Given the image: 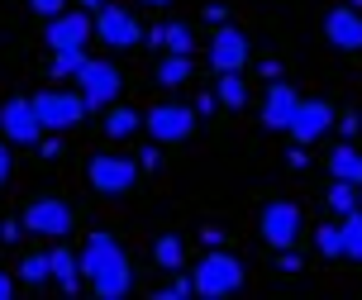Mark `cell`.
I'll list each match as a JSON object with an SVG mask.
<instances>
[{
	"instance_id": "obj_1",
	"label": "cell",
	"mask_w": 362,
	"mask_h": 300,
	"mask_svg": "<svg viewBox=\"0 0 362 300\" xmlns=\"http://www.w3.org/2000/svg\"><path fill=\"white\" fill-rule=\"evenodd\" d=\"M81 277H86L90 296H100V300H124L134 291L129 253L110 229H95L86 238V248H81Z\"/></svg>"
},
{
	"instance_id": "obj_2",
	"label": "cell",
	"mask_w": 362,
	"mask_h": 300,
	"mask_svg": "<svg viewBox=\"0 0 362 300\" xmlns=\"http://www.w3.org/2000/svg\"><path fill=\"white\" fill-rule=\"evenodd\" d=\"M191 286H196V296H205V300L234 296L238 286H243V262H238L234 253L215 248V253H205V258H200V267L191 272Z\"/></svg>"
},
{
	"instance_id": "obj_3",
	"label": "cell",
	"mask_w": 362,
	"mask_h": 300,
	"mask_svg": "<svg viewBox=\"0 0 362 300\" xmlns=\"http://www.w3.org/2000/svg\"><path fill=\"white\" fill-rule=\"evenodd\" d=\"M86 181L95 195H105V200H119L139 186V162L124 158V153H95L86 162Z\"/></svg>"
},
{
	"instance_id": "obj_4",
	"label": "cell",
	"mask_w": 362,
	"mask_h": 300,
	"mask_svg": "<svg viewBox=\"0 0 362 300\" xmlns=\"http://www.w3.org/2000/svg\"><path fill=\"white\" fill-rule=\"evenodd\" d=\"M19 219H24V233H34V238H67L76 229V210L62 195H34Z\"/></svg>"
},
{
	"instance_id": "obj_5",
	"label": "cell",
	"mask_w": 362,
	"mask_h": 300,
	"mask_svg": "<svg viewBox=\"0 0 362 300\" xmlns=\"http://www.w3.org/2000/svg\"><path fill=\"white\" fill-rule=\"evenodd\" d=\"M34 110H38V120H43L48 134H67V129H76L90 115V100L81 91H38Z\"/></svg>"
},
{
	"instance_id": "obj_6",
	"label": "cell",
	"mask_w": 362,
	"mask_h": 300,
	"mask_svg": "<svg viewBox=\"0 0 362 300\" xmlns=\"http://www.w3.org/2000/svg\"><path fill=\"white\" fill-rule=\"evenodd\" d=\"M148 34H144V24H139L134 10H124V5H100L95 10V43H105L110 53H129Z\"/></svg>"
},
{
	"instance_id": "obj_7",
	"label": "cell",
	"mask_w": 362,
	"mask_h": 300,
	"mask_svg": "<svg viewBox=\"0 0 362 300\" xmlns=\"http://www.w3.org/2000/svg\"><path fill=\"white\" fill-rule=\"evenodd\" d=\"M300 224H305V214H300L296 200H272V205H262V214H257L262 243L276 248V253H286V248L300 243Z\"/></svg>"
},
{
	"instance_id": "obj_8",
	"label": "cell",
	"mask_w": 362,
	"mask_h": 300,
	"mask_svg": "<svg viewBox=\"0 0 362 300\" xmlns=\"http://www.w3.org/2000/svg\"><path fill=\"white\" fill-rule=\"evenodd\" d=\"M200 124V110L196 105H177V100H163L144 115V129L153 134V143H186L196 134Z\"/></svg>"
},
{
	"instance_id": "obj_9",
	"label": "cell",
	"mask_w": 362,
	"mask_h": 300,
	"mask_svg": "<svg viewBox=\"0 0 362 300\" xmlns=\"http://www.w3.org/2000/svg\"><path fill=\"white\" fill-rule=\"evenodd\" d=\"M76 91L90 100V110H100V105H115L119 100V91H124V76H119V67L115 62H100V57H86V67L72 76Z\"/></svg>"
},
{
	"instance_id": "obj_10",
	"label": "cell",
	"mask_w": 362,
	"mask_h": 300,
	"mask_svg": "<svg viewBox=\"0 0 362 300\" xmlns=\"http://www.w3.org/2000/svg\"><path fill=\"white\" fill-rule=\"evenodd\" d=\"M48 53H67V48H86L95 38V15L90 10H62L48 19Z\"/></svg>"
},
{
	"instance_id": "obj_11",
	"label": "cell",
	"mask_w": 362,
	"mask_h": 300,
	"mask_svg": "<svg viewBox=\"0 0 362 300\" xmlns=\"http://www.w3.org/2000/svg\"><path fill=\"white\" fill-rule=\"evenodd\" d=\"M0 134L10 143H38L43 120H38V110H34V96H10L0 105Z\"/></svg>"
},
{
	"instance_id": "obj_12",
	"label": "cell",
	"mask_w": 362,
	"mask_h": 300,
	"mask_svg": "<svg viewBox=\"0 0 362 300\" xmlns=\"http://www.w3.org/2000/svg\"><path fill=\"white\" fill-rule=\"evenodd\" d=\"M334 124H339V115H334V105H329V100H300V105H296V115H291V124H286V134L296 143H305V148H310L315 139H325Z\"/></svg>"
},
{
	"instance_id": "obj_13",
	"label": "cell",
	"mask_w": 362,
	"mask_h": 300,
	"mask_svg": "<svg viewBox=\"0 0 362 300\" xmlns=\"http://www.w3.org/2000/svg\"><path fill=\"white\" fill-rule=\"evenodd\" d=\"M248 34L243 29H234V24H224V29H215L210 34V67L215 71H243L248 67Z\"/></svg>"
},
{
	"instance_id": "obj_14",
	"label": "cell",
	"mask_w": 362,
	"mask_h": 300,
	"mask_svg": "<svg viewBox=\"0 0 362 300\" xmlns=\"http://www.w3.org/2000/svg\"><path fill=\"white\" fill-rule=\"evenodd\" d=\"M325 38L339 53H362V10L358 5H339L325 15Z\"/></svg>"
},
{
	"instance_id": "obj_15",
	"label": "cell",
	"mask_w": 362,
	"mask_h": 300,
	"mask_svg": "<svg viewBox=\"0 0 362 300\" xmlns=\"http://www.w3.org/2000/svg\"><path fill=\"white\" fill-rule=\"evenodd\" d=\"M296 105H300L296 86H286V81H267V100H262V129H281V134H286V124H291V115H296Z\"/></svg>"
},
{
	"instance_id": "obj_16",
	"label": "cell",
	"mask_w": 362,
	"mask_h": 300,
	"mask_svg": "<svg viewBox=\"0 0 362 300\" xmlns=\"http://www.w3.org/2000/svg\"><path fill=\"white\" fill-rule=\"evenodd\" d=\"M48 267H53V282L62 286L67 296H76V291H81V282H86V277H81V253H72V248L57 243L53 253H48Z\"/></svg>"
},
{
	"instance_id": "obj_17",
	"label": "cell",
	"mask_w": 362,
	"mask_h": 300,
	"mask_svg": "<svg viewBox=\"0 0 362 300\" xmlns=\"http://www.w3.org/2000/svg\"><path fill=\"white\" fill-rule=\"evenodd\" d=\"M191 76H196L191 53H163V57H158V67H153V81H158V86H167V91L186 86Z\"/></svg>"
},
{
	"instance_id": "obj_18",
	"label": "cell",
	"mask_w": 362,
	"mask_h": 300,
	"mask_svg": "<svg viewBox=\"0 0 362 300\" xmlns=\"http://www.w3.org/2000/svg\"><path fill=\"white\" fill-rule=\"evenodd\" d=\"M325 167L334 181H353V186H362V153L353 148V143H339V148H329L325 153Z\"/></svg>"
},
{
	"instance_id": "obj_19",
	"label": "cell",
	"mask_w": 362,
	"mask_h": 300,
	"mask_svg": "<svg viewBox=\"0 0 362 300\" xmlns=\"http://www.w3.org/2000/svg\"><path fill=\"white\" fill-rule=\"evenodd\" d=\"M148 43L163 48V53H196V34H191V24H163V29L148 34Z\"/></svg>"
},
{
	"instance_id": "obj_20",
	"label": "cell",
	"mask_w": 362,
	"mask_h": 300,
	"mask_svg": "<svg viewBox=\"0 0 362 300\" xmlns=\"http://www.w3.org/2000/svg\"><path fill=\"white\" fill-rule=\"evenodd\" d=\"M144 129V110H134V105H110L105 110V134L110 139H134Z\"/></svg>"
},
{
	"instance_id": "obj_21",
	"label": "cell",
	"mask_w": 362,
	"mask_h": 300,
	"mask_svg": "<svg viewBox=\"0 0 362 300\" xmlns=\"http://www.w3.org/2000/svg\"><path fill=\"white\" fill-rule=\"evenodd\" d=\"M215 100L224 110H243V105H248V81H243V71H219Z\"/></svg>"
},
{
	"instance_id": "obj_22",
	"label": "cell",
	"mask_w": 362,
	"mask_h": 300,
	"mask_svg": "<svg viewBox=\"0 0 362 300\" xmlns=\"http://www.w3.org/2000/svg\"><path fill=\"white\" fill-rule=\"evenodd\" d=\"M339 229H344V258L362 267V210L339 214Z\"/></svg>"
},
{
	"instance_id": "obj_23",
	"label": "cell",
	"mask_w": 362,
	"mask_h": 300,
	"mask_svg": "<svg viewBox=\"0 0 362 300\" xmlns=\"http://www.w3.org/2000/svg\"><path fill=\"white\" fill-rule=\"evenodd\" d=\"M24 286H43V282H53V267H48V253H24L19 258V272H15Z\"/></svg>"
},
{
	"instance_id": "obj_24",
	"label": "cell",
	"mask_w": 362,
	"mask_h": 300,
	"mask_svg": "<svg viewBox=\"0 0 362 300\" xmlns=\"http://www.w3.org/2000/svg\"><path fill=\"white\" fill-rule=\"evenodd\" d=\"M153 262L163 267V272H181V262H186V248H181L177 233H163V238L153 243Z\"/></svg>"
},
{
	"instance_id": "obj_25",
	"label": "cell",
	"mask_w": 362,
	"mask_h": 300,
	"mask_svg": "<svg viewBox=\"0 0 362 300\" xmlns=\"http://www.w3.org/2000/svg\"><path fill=\"white\" fill-rule=\"evenodd\" d=\"M325 200H329V210H334V214H348V210H358V205H362V195H358L353 181H334V186L325 191Z\"/></svg>"
},
{
	"instance_id": "obj_26",
	"label": "cell",
	"mask_w": 362,
	"mask_h": 300,
	"mask_svg": "<svg viewBox=\"0 0 362 300\" xmlns=\"http://www.w3.org/2000/svg\"><path fill=\"white\" fill-rule=\"evenodd\" d=\"M315 243H320V253H325L329 262L344 258V229H339V224H320V229H315Z\"/></svg>"
},
{
	"instance_id": "obj_27",
	"label": "cell",
	"mask_w": 362,
	"mask_h": 300,
	"mask_svg": "<svg viewBox=\"0 0 362 300\" xmlns=\"http://www.w3.org/2000/svg\"><path fill=\"white\" fill-rule=\"evenodd\" d=\"M86 67V48H67V53H53V76H76Z\"/></svg>"
},
{
	"instance_id": "obj_28",
	"label": "cell",
	"mask_w": 362,
	"mask_h": 300,
	"mask_svg": "<svg viewBox=\"0 0 362 300\" xmlns=\"http://www.w3.org/2000/svg\"><path fill=\"white\" fill-rule=\"evenodd\" d=\"M10 177H15V153H10V139L0 134V186H10Z\"/></svg>"
},
{
	"instance_id": "obj_29",
	"label": "cell",
	"mask_w": 362,
	"mask_h": 300,
	"mask_svg": "<svg viewBox=\"0 0 362 300\" xmlns=\"http://www.w3.org/2000/svg\"><path fill=\"white\" fill-rule=\"evenodd\" d=\"M29 10H34V15H43V19H53V15H62V10H67V0H29Z\"/></svg>"
},
{
	"instance_id": "obj_30",
	"label": "cell",
	"mask_w": 362,
	"mask_h": 300,
	"mask_svg": "<svg viewBox=\"0 0 362 300\" xmlns=\"http://www.w3.org/2000/svg\"><path fill=\"white\" fill-rule=\"evenodd\" d=\"M19 233H24V219H15V214H5V219H0V238H5V243H15Z\"/></svg>"
},
{
	"instance_id": "obj_31",
	"label": "cell",
	"mask_w": 362,
	"mask_h": 300,
	"mask_svg": "<svg viewBox=\"0 0 362 300\" xmlns=\"http://www.w3.org/2000/svg\"><path fill=\"white\" fill-rule=\"evenodd\" d=\"M15 286H19V277H15V272H5V267H0V300H10V296H15Z\"/></svg>"
},
{
	"instance_id": "obj_32",
	"label": "cell",
	"mask_w": 362,
	"mask_h": 300,
	"mask_svg": "<svg viewBox=\"0 0 362 300\" xmlns=\"http://www.w3.org/2000/svg\"><path fill=\"white\" fill-rule=\"evenodd\" d=\"M286 162H291V167H296V172H300V167H305V162H310L305 143H296V148H291V153H286Z\"/></svg>"
},
{
	"instance_id": "obj_33",
	"label": "cell",
	"mask_w": 362,
	"mask_h": 300,
	"mask_svg": "<svg viewBox=\"0 0 362 300\" xmlns=\"http://www.w3.org/2000/svg\"><path fill=\"white\" fill-rule=\"evenodd\" d=\"M276 267H281L286 277H296V272H300V267H305V262H300V258H291V248H286V253H281V262H276Z\"/></svg>"
},
{
	"instance_id": "obj_34",
	"label": "cell",
	"mask_w": 362,
	"mask_h": 300,
	"mask_svg": "<svg viewBox=\"0 0 362 300\" xmlns=\"http://www.w3.org/2000/svg\"><path fill=\"white\" fill-rule=\"evenodd\" d=\"M339 129H344L348 139H353V134H358V129H362V120H358V115H344V120H339Z\"/></svg>"
},
{
	"instance_id": "obj_35",
	"label": "cell",
	"mask_w": 362,
	"mask_h": 300,
	"mask_svg": "<svg viewBox=\"0 0 362 300\" xmlns=\"http://www.w3.org/2000/svg\"><path fill=\"white\" fill-rule=\"evenodd\" d=\"M196 110H200V115H210V110H215V96H205V91H200V96H196Z\"/></svg>"
},
{
	"instance_id": "obj_36",
	"label": "cell",
	"mask_w": 362,
	"mask_h": 300,
	"mask_svg": "<svg viewBox=\"0 0 362 300\" xmlns=\"http://www.w3.org/2000/svg\"><path fill=\"white\" fill-rule=\"evenodd\" d=\"M43 158H53V162H57V158H62V143L48 139V143H43Z\"/></svg>"
},
{
	"instance_id": "obj_37",
	"label": "cell",
	"mask_w": 362,
	"mask_h": 300,
	"mask_svg": "<svg viewBox=\"0 0 362 300\" xmlns=\"http://www.w3.org/2000/svg\"><path fill=\"white\" fill-rule=\"evenodd\" d=\"M139 5H153V10H167L172 0H139Z\"/></svg>"
},
{
	"instance_id": "obj_38",
	"label": "cell",
	"mask_w": 362,
	"mask_h": 300,
	"mask_svg": "<svg viewBox=\"0 0 362 300\" xmlns=\"http://www.w3.org/2000/svg\"><path fill=\"white\" fill-rule=\"evenodd\" d=\"M81 5H86V10H100V5H110V0H81Z\"/></svg>"
},
{
	"instance_id": "obj_39",
	"label": "cell",
	"mask_w": 362,
	"mask_h": 300,
	"mask_svg": "<svg viewBox=\"0 0 362 300\" xmlns=\"http://www.w3.org/2000/svg\"><path fill=\"white\" fill-rule=\"evenodd\" d=\"M358 195H362V186H358Z\"/></svg>"
}]
</instances>
